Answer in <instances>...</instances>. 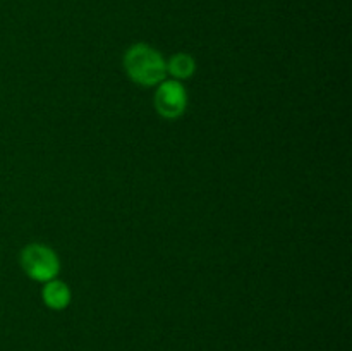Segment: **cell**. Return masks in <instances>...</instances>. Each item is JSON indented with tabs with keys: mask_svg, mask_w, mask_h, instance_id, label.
Returning <instances> with one entry per match:
<instances>
[{
	"mask_svg": "<svg viewBox=\"0 0 352 351\" xmlns=\"http://www.w3.org/2000/svg\"><path fill=\"white\" fill-rule=\"evenodd\" d=\"M124 69L133 83L157 86L167 76V62L160 52L146 43L133 45L124 55Z\"/></svg>",
	"mask_w": 352,
	"mask_h": 351,
	"instance_id": "1",
	"label": "cell"
},
{
	"mask_svg": "<svg viewBox=\"0 0 352 351\" xmlns=\"http://www.w3.org/2000/svg\"><path fill=\"white\" fill-rule=\"evenodd\" d=\"M21 265L28 277L38 282H48L55 279L60 270V260L52 248L45 244L31 243L21 251Z\"/></svg>",
	"mask_w": 352,
	"mask_h": 351,
	"instance_id": "2",
	"label": "cell"
},
{
	"mask_svg": "<svg viewBox=\"0 0 352 351\" xmlns=\"http://www.w3.org/2000/svg\"><path fill=\"white\" fill-rule=\"evenodd\" d=\"M188 107L184 85L175 79H164L155 92V109L164 119H179Z\"/></svg>",
	"mask_w": 352,
	"mask_h": 351,
	"instance_id": "3",
	"label": "cell"
},
{
	"mask_svg": "<svg viewBox=\"0 0 352 351\" xmlns=\"http://www.w3.org/2000/svg\"><path fill=\"white\" fill-rule=\"evenodd\" d=\"M41 298H43L45 305L52 310H64L67 308L71 303V289L67 284L62 281H52L45 282V288L41 291Z\"/></svg>",
	"mask_w": 352,
	"mask_h": 351,
	"instance_id": "4",
	"label": "cell"
},
{
	"mask_svg": "<svg viewBox=\"0 0 352 351\" xmlns=\"http://www.w3.org/2000/svg\"><path fill=\"white\" fill-rule=\"evenodd\" d=\"M196 71L195 58L189 54H175L167 62V74H170L175 81L189 79Z\"/></svg>",
	"mask_w": 352,
	"mask_h": 351,
	"instance_id": "5",
	"label": "cell"
}]
</instances>
